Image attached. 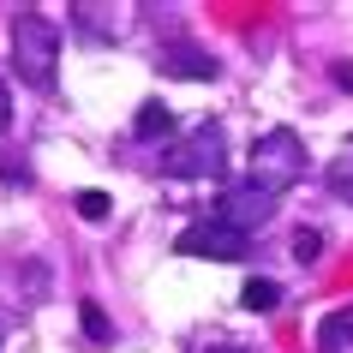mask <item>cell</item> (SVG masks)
<instances>
[{
	"label": "cell",
	"instance_id": "1",
	"mask_svg": "<svg viewBox=\"0 0 353 353\" xmlns=\"http://www.w3.org/2000/svg\"><path fill=\"white\" fill-rule=\"evenodd\" d=\"M54 60H60L54 19L19 12V19H12V66H19V78H24V84H37V90H48V84H54Z\"/></svg>",
	"mask_w": 353,
	"mask_h": 353
},
{
	"label": "cell",
	"instance_id": "2",
	"mask_svg": "<svg viewBox=\"0 0 353 353\" xmlns=\"http://www.w3.org/2000/svg\"><path fill=\"white\" fill-rule=\"evenodd\" d=\"M299 174H305V144H299V132L276 126V132H263L258 144H252V186L288 192Z\"/></svg>",
	"mask_w": 353,
	"mask_h": 353
},
{
	"label": "cell",
	"instance_id": "3",
	"mask_svg": "<svg viewBox=\"0 0 353 353\" xmlns=\"http://www.w3.org/2000/svg\"><path fill=\"white\" fill-rule=\"evenodd\" d=\"M222 168H228V132L216 120L192 126L180 144L168 150V174L174 180H222Z\"/></svg>",
	"mask_w": 353,
	"mask_h": 353
},
{
	"label": "cell",
	"instance_id": "4",
	"mask_svg": "<svg viewBox=\"0 0 353 353\" xmlns=\"http://www.w3.org/2000/svg\"><path fill=\"white\" fill-rule=\"evenodd\" d=\"M245 245H252V234H240V228L222 222V216H204V222H192L186 234L174 240V252L210 258V263H234V258H245Z\"/></svg>",
	"mask_w": 353,
	"mask_h": 353
},
{
	"label": "cell",
	"instance_id": "5",
	"mask_svg": "<svg viewBox=\"0 0 353 353\" xmlns=\"http://www.w3.org/2000/svg\"><path fill=\"white\" fill-rule=\"evenodd\" d=\"M270 210H276V192H263V186H252V180H245V186H234V192L222 198V210H216V216H222V222H234L240 234H252V228L270 222Z\"/></svg>",
	"mask_w": 353,
	"mask_h": 353
},
{
	"label": "cell",
	"instance_id": "6",
	"mask_svg": "<svg viewBox=\"0 0 353 353\" xmlns=\"http://www.w3.org/2000/svg\"><path fill=\"white\" fill-rule=\"evenodd\" d=\"M168 78H216V60L198 48V42H162V54H156Z\"/></svg>",
	"mask_w": 353,
	"mask_h": 353
},
{
	"label": "cell",
	"instance_id": "7",
	"mask_svg": "<svg viewBox=\"0 0 353 353\" xmlns=\"http://www.w3.org/2000/svg\"><path fill=\"white\" fill-rule=\"evenodd\" d=\"M317 353H353V305H341L317 323Z\"/></svg>",
	"mask_w": 353,
	"mask_h": 353
},
{
	"label": "cell",
	"instance_id": "8",
	"mask_svg": "<svg viewBox=\"0 0 353 353\" xmlns=\"http://www.w3.org/2000/svg\"><path fill=\"white\" fill-rule=\"evenodd\" d=\"M240 305H245V312H276V305H281V281L252 276V281L240 288Z\"/></svg>",
	"mask_w": 353,
	"mask_h": 353
},
{
	"label": "cell",
	"instance_id": "9",
	"mask_svg": "<svg viewBox=\"0 0 353 353\" xmlns=\"http://www.w3.org/2000/svg\"><path fill=\"white\" fill-rule=\"evenodd\" d=\"M168 132H174V114L162 108V102H144V108H138V120H132V138H168Z\"/></svg>",
	"mask_w": 353,
	"mask_h": 353
},
{
	"label": "cell",
	"instance_id": "10",
	"mask_svg": "<svg viewBox=\"0 0 353 353\" xmlns=\"http://www.w3.org/2000/svg\"><path fill=\"white\" fill-rule=\"evenodd\" d=\"M72 210H78V216H84V222H108L114 198H108V192H96V186H84V192H78V198H72Z\"/></svg>",
	"mask_w": 353,
	"mask_h": 353
},
{
	"label": "cell",
	"instance_id": "11",
	"mask_svg": "<svg viewBox=\"0 0 353 353\" xmlns=\"http://www.w3.org/2000/svg\"><path fill=\"white\" fill-rule=\"evenodd\" d=\"M323 180H330V192L341 198V204H353V150H347V156H335Z\"/></svg>",
	"mask_w": 353,
	"mask_h": 353
},
{
	"label": "cell",
	"instance_id": "12",
	"mask_svg": "<svg viewBox=\"0 0 353 353\" xmlns=\"http://www.w3.org/2000/svg\"><path fill=\"white\" fill-rule=\"evenodd\" d=\"M78 317H84V335H90V341H108V335H114L108 312H102V305H96V299H84V312H78Z\"/></svg>",
	"mask_w": 353,
	"mask_h": 353
},
{
	"label": "cell",
	"instance_id": "13",
	"mask_svg": "<svg viewBox=\"0 0 353 353\" xmlns=\"http://www.w3.org/2000/svg\"><path fill=\"white\" fill-rule=\"evenodd\" d=\"M294 258L299 263H317V258H323V234H317V228H299V234H294Z\"/></svg>",
	"mask_w": 353,
	"mask_h": 353
},
{
	"label": "cell",
	"instance_id": "14",
	"mask_svg": "<svg viewBox=\"0 0 353 353\" xmlns=\"http://www.w3.org/2000/svg\"><path fill=\"white\" fill-rule=\"evenodd\" d=\"M78 12V30H90V37H108V6H72Z\"/></svg>",
	"mask_w": 353,
	"mask_h": 353
},
{
	"label": "cell",
	"instance_id": "15",
	"mask_svg": "<svg viewBox=\"0 0 353 353\" xmlns=\"http://www.w3.org/2000/svg\"><path fill=\"white\" fill-rule=\"evenodd\" d=\"M12 126V96H6V84H0V132Z\"/></svg>",
	"mask_w": 353,
	"mask_h": 353
},
{
	"label": "cell",
	"instance_id": "16",
	"mask_svg": "<svg viewBox=\"0 0 353 353\" xmlns=\"http://www.w3.org/2000/svg\"><path fill=\"white\" fill-rule=\"evenodd\" d=\"M335 84H341V90H353V66H335Z\"/></svg>",
	"mask_w": 353,
	"mask_h": 353
},
{
	"label": "cell",
	"instance_id": "17",
	"mask_svg": "<svg viewBox=\"0 0 353 353\" xmlns=\"http://www.w3.org/2000/svg\"><path fill=\"white\" fill-rule=\"evenodd\" d=\"M216 353H245V347H216Z\"/></svg>",
	"mask_w": 353,
	"mask_h": 353
},
{
	"label": "cell",
	"instance_id": "18",
	"mask_svg": "<svg viewBox=\"0 0 353 353\" xmlns=\"http://www.w3.org/2000/svg\"><path fill=\"white\" fill-rule=\"evenodd\" d=\"M0 335H6V323H0Z\"/></svg>",
	"mask_w": 353,
	"mask_h": 353
}]
</instances>
